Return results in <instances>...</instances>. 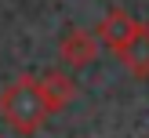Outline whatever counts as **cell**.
<instances>
[{
    "label": "cell",
    "mask_w": 149,
    "mask_h": 138,
    "mask_svg": "<svg viewBox=\"0 0 149 138\" xmlns=\"http://www.w3.org/2000/svg\"><path fill=\"white\" fill-rule=\"evenodd\" d=\"M0 116L15 135H36L47 123V102H44L36 76H18L0 91Z\"/></svg>",
    "instance_id": "1"
},
{
    "label": "cell",
    "mask_w": 149,
    "mask_h": 138,
    "mask_svg": "<svg viewBox=\"0 0 149 138\" xmlns=\"http://www.w3.org/2000/svg\"><path fill=\"white\" fill-rule=\"evenodd\" d=\"M98 36L91 33V29H69V33L62 36V44H58V58H62V65H69V69H87V65H95V58H98Z\"/></svg>",
    "instance_id": "2"
},
{
    "label": "cell",
    "mask_w": 149,
    "mask_h": 138,
    "mask_svg": "<svg viewBox=\"0 0 149 138\" xmlns=\"http://www.w3.org/2000/svg\"><path fill=\"white\" fill-rule=\"evenodd\" d=\"M138 26H142V22H135L127 11H120V7H116V11H109L106 18L95 26V36H98V44H106L109 51H120L124 44L135 36V29H138Z\"/></svg>",
    "instance_id": "3"
},
{
    "label": "cell",
    "mask_w": 149,
    "mask_h": 138,
    "mask_svg": "<svg viewBox=\"0 0 149 138\" xmlns=\"http://www.w3.org/2000/svg\"><path fill=\"white\" fill-rule=\"evenodd\" d=\"M36 87H40L44 102H47V113H62L73 98H77V87L65 76L62 69H47L44 76H36Z\"/></svg>",
    "instance_id": "4"
},
{
    "label": "cell",
    "mask_w": 149,
    "mask_h": 138,
    "mask_svg": "<svg viewBox=\"0 0 149 138\" xmlns=\"http://www.w3.org/2000/svg\"><path fill=\"white\" fill-rule=\"evenodd\" d=\"M116 58H120V65L131 73V76L146 80L149 76V26H138L135 36L116 51Z\"/></svg>",
    "instance_id": "5"
}]
</instances>
